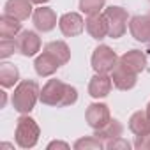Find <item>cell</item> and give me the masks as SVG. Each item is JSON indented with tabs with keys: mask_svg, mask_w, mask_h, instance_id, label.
<instances>
[{
	"mask_svg": "<svg viewBox=\"0 0 150 150\" xmlns=\"http://www.w3.org/2000/svg\"><path fill=\"white\" fill-rule=\"evenodd\" d=\"M53 148H64V150H69V143H64V141H51L48 145V150H53Z\"/></svg>",
	"mask_w": 150,
	"mask_h": 150,
	"instance_id": "obj_27",
	"label": "cell"
},
{
	"mask_svg": "<svg viewBox=\"0 0 150 150\" xmlns=\"http://www.w3.org/2000/svg\"><path fill=\"white\" fill-rule=\"evenodd\" d=\"M145 111H146V115H148V117H150V103H148V104H146V110H145Z\"/></svg>",
	"mask_w": 150,
	"mask_h": 150,
	"instance_id": "obj_30",
	"label": "cell"
},
{
	"mask_svg": "<svg viewBox=\"0 0 150 150\" xmlns=\"http://www.w3.org/2000/svg\"><path fill=\"white\" fill-rule=\"evenodd\" d=\"M146 53H150V41L146 42Z\"/></svg>",
	"mask_w": 150,
	"mask_h": 150,
	"instance_id": "obj_31",
	"label": "cell"
},
{
	"mask_svg": "<svg viewBox=\"0 0 150 150\" xmlns=\"http://www.w3.org/2000/svg\"><path fill=\"white\" fill-rule=\"evenodd\" d=\"M14 51H18L16 39H0V58H9Z\"/></svg>",
	"mask_w": 150,
	"mask_h": 150,
	"instance_id": "obj_24",
	"label": "cell"
},
{
	"mask_svg": "<svg viewBox=\"0 0 150 150\" xmlns=\"http://www.w3.org/2000/svg\"><path fill=\"white\" fill-rule=\"evenodd\" d=\"M58 28L65 37H76L85 28L83 16L80 13H65L58 20Z\"/></svg>",
	"mask_w": 150,
	"mask_h": 150,
	"instance_id": "obj_7",
	"label": "cell"
},
{
	"mask_svg": "<svg viewBox=\"0 0 150 150\" xmlns=\"http://www.w3.org/2000/svg\"><path fill=\"white\" fill-rule=\"evenodd\" d=\"M39 101L46 106H55V108L72 106L78 101V90L69 83H64L53 78V80H48L46 85L41 88Z\"/></svg>",
	"mask_w": 150,
	"mask_h": 150,
	"instance_id": "obj_1",
	"label": "cell"
},
{
	"mask_svg": "<svg viewBox=\"0 0 150 150\" xmlns=\"http://www.w3.org/2000/svg\"><path fill=\"white\" fill-rule=\"evenodd\" d=\"M129 32L139 42L150 41V13L143 16H132L129 20Z\"/></svg>",
	"mask_w": 150,
	"mask_h": 150,
	"instance_id": "obj_12",
	"label": "cell"
},
{
	"mask_svg": "<svg viewBox=\"0 0 150 150\" xmlns=\"http://www.w3.org/2000/svg\"><path fill=\"white\" fill-rule=\"evenodd\" d=\"M104 4H106V0H80V11L87 16L99 14Z\"/></svg>",
	"mask_w": 150,
	"mask_h": 150,
	"instance_id": "obj_23",
	"label": "cell"
},
{
	"mask_svg": "<svg viewBox=\"0 0 150 150\" xmlns=\"http://www.w3.org/2000/svg\"><path fill=\"white\" fill-rule=\"evenodd\" d=\"M4 14H9L20 21L28 20L34 14L32 0H7L4 6Z\"/></svg>",
	"mask_w": 150,
	"mask_h": 150,
	"instance_id": "obj_13",
	"label": "cell"
},
{
	"mask_svg": "<svg viewBox=\"0 0 150 150\" xmlns=\"http://www.w3.org/2000/svg\"><path fill=\"white\" fill-rule=\"evenodd\" d=\"M20 32H21L20 20L13 18L9 14H4L0 18V37L2 39H14V37H18Z\"/></svg>",
	"mask_w": 150,
	"mask_h": 150,
	"instance_id": "obj_19",
	"label": "cell"
},
{
	"mask_svg": "<svg viewBox=\"0 0 150 150\" xmlns=\"http://www.w3.org/2000/svg\"><path fill=\"white\" fill-rule=\"evenodd\" d=\"M131 146H132V145H131L127 139H124V138L120 136V138H117V139L108 141L104 148H108V150H129Z\"/></svg>",
	"mask_w": 150,
	"mask_h": 150,
	"instance_id": "obj_25",
	"label": "cell"
},
{
	"mask_svg": "<svg viewBox=\"0 0 150 150\" xmlns=\"http://www.w3.org/2000/svg\"><path fill=\"white\" fill-rule=\"evenodd\" d=\"M111 81H113V87L118 88V90H131V88L136 87L138 74L132 72V71H129L122 64H118L113 69V72H111Z\"/></svg>",
	"mask_w": 150,
	"mask_h": 150,
	"instance_id": "obj_10",
	"label": "cell"
},
{
	"mask_svg": "<svg viewBox=\"0 0 150 150\" xmlns=\"http://www.w3.org/2000/svg\"><path fill=\"white\" fill-rule=\"evenodd\" d=\"M85 120L94 131L103 129L104 125H108V122L111 120V113H110L108 104H104V103H92L87 108V111H85Z\"/></svg>",
	"mask_w": 150,
	"mask_h": 150,
	"instance_id": "obj_6",
	"label": "cell"
},
{
	"mask_svg": "<svg viewBox=\"0 0 150 150\" xmlns=\"http://www.w3.org/2000/svg\"><path fill=\"white\" fill-rule=\"evenodd\" d=\"M118 64H122V65L127 67L129 71L139 74V72H143L145 67H146V55H145L141 50H131V51H125V53L120 57Z\"/></svg>",
	"mask_w": 150,
	"mask_h": 150,
	"instance_id": "obj_15",
	"label": "cell"
},
{
	"mask_svg": "<svg viewBox=\"0 0 150 150\" xmlns=\"http://www.w3.org/2000/svg\"><path fill=\"white\" fill-rule=\"evenodd\" d=\"M134 148L136 150H150V132L143 134V136H136Z\"/></svg>",
	"mask_w": 150,
	"mask_h": 150,
	"instance_id": "obj_26",
	"label": "cell"
},
{
	"mask_svg": "<svg viewBox=\"0 0 150 150\" xmlns=\"http://www.w3.org/2000/svg\"><path fill=\"white\" fill-rule=\"evenodd\" d=\"M16 44L23 57H35L41 51V37L32 30H21L16 37Z\"/></svg>",
	"mask_w": 150,
	"mask_h": 150,
	"instance_id": "obj_8",
	"label": "cell"
},
{
	"mask_svg": "<svg viewBox=\"0 0 150 150\" xmlns=\"http://www.w3.org/2000/svg\"><path fill=\"white\" fill-rule=\"evenodd\" d=\"M120 57H117V53L106 46V44H99L94 53H92V69L96 72H103V74H110L113 72V69L118 65Z\"/></svg>",
	"mask_w": 150,
	"mask_h": 150,
	"instance_id": "obj_5",
	"label": "cell"
},
{
	"mask_svg": "<svg viewBox=\"0 0 150 150\" xmlns=\"http://www.w3.org/2000/svg\"><path fill=\"white\" fill-rule=\"evenodd\" d=\"M48 2H50V0H32V4H37V6H44Z\"/></svg>",
	"mask_w": 150,
	"mask_h": 150,
	"instance_id": "obj_28",
	"label": "cell"
},
{
	"mask_svg": "<svg viewBox=\"0 0 150 150\" xmlns=\"http://www.w3.org/2000/svg\"><path fill=\"white\" fill-rule=\"evenodd\" d=\"M58 67H60V62L53 55H50L48 51H44V50H42L41 55L35 57L34 69L37 72V76H41V78H48V76H51V74H55L58 71Z\"/></svg>",
	"mask_w": 150,
	"mask_h": 150,
	"instance_id": "obj_14",
	"label": "cell"
},
{
	"mask_svg": "<svg viewBox=\"0 0 150 150\" xmlns=\"http://www.w3.org/2000/svg\"><path fill=\"white\" fill-rule=\"evenodd\" d=\"M39 136H41V129L37 125V122L27 115H21L18 120H16V131H14V139H16V145L20 148H32L37 145L39 141Z\"/></svg>",
	"mask_w": 150,
	"mask_h": 150,
	"instance_id": "obj_3",
	"label": "cell"
},
{
	"mask_svg": "<svg viewBox=\"0 0 150 150\" xmlns=\"http://www.w3.org/2000/svg\"><path fill=\"white\" fill-rule=\"evenodd\" d=\"M103 14L108 21V37H111V39L122 37L127 30V21H129L127 11L124 7L111 6V7H106Z\"/></svg>",
	"mask_w": 150,
	"mask_h": 150,
	"instance_id": "obj_4",
	"label": "cell"
},
{
	"mask_svg": "<svg viewBox=\"0 0 150 150\" xmlns=\"http://www.w3.org/2000/svg\"><path fill=\"white\" fill-rule=\"evenodd\" d=\"M104 148V141H101L97 136H85L74 143V150H101Z\"/></svg>",
	"mask_w": 150,
	"mask_h": 150,
	"instance_id": "obj_22",
	"label": "cell"
},
{
	"mask_svg": "<svg viewBox=\"0 0 150 150\" xmlns=\"http://www.w3.org/2000/svg\"><path fill=\"white\" fill-rule=\"evenodd\" d=\"M20 81V71L13 64H2L0 65V85L4 88H13Z\"/></svg>",
	"mask_w": 150,
	"mask_h": 150,
	"instance_id": "obj_21",
	"label": "cell"
},
{
	"mask_svg": "<svg viewBox=\"0 0 150 150\" xmlns=\"http://www.w3.org/2000/svg\"><path fill=\"white\" fill-rule=\"evenodd\" d=\"M85 28L88 32V35L96 41H101L108 35V21L104 18V14H92L87 18L85 21Z\"/></svg>",
	"mask_w": 150,
	"mask_h": 150,
	"instance_id": "obj_16",
	"label": "cell"
},
{
	"mask_svg": "<svg viewBox=\"0 0 150 150\" xmlns=\"http://www.w3.org/2000/svg\"><path fill=\"white\" fill-rule=\"evenodd\" d=\"M129 129L136 136H143L150 132V117L146 111H134L129 118Z\"/></svg>",
	"mask_w": 150,
	"mask_h": 150,
	"instance_id": "obj_17",
	"label": "cell"
},
{
	"mask_svg": "<svg viewBox=\"0 0 150 150\" xmlns=\"http://www.w3.org/2000/svg\"><path fill=\"white\" fill-rule=\"evenodd\" d=\"M122 134H124V125H122L118 120H115V118H111V120L108 122V125H104L103 129H97V131L94 132V136H97L101 141H104V146H106L108 141L117 139V138H120Z\"/></svg>",
	"mask_w": 150,
	"mask_h": 150,
	"instance_id": "obj_18",
	"label": "cell"
},
{
	"mask_svg": "<svg viewBox=\"0 0 150 150\" xmlns=\"http://www.w3.org/2000/svg\"><path fill=\"white\" fill-rule=\"evenodd\" d=\"M32 21H34V27H35L39 32H42V34L51 32V30L57 27V13H55L51 7L39 6L37 9H34Z\"/></svg>",
	"mask_w": 150,
	"mask_h": 150,
	"instance_id": "obj_9",
	"label": "cell"
},
{
	"mask_svg": "<svg viewBox=\"0 0 150 150\" xmlns=\"http://www.w3.org/2000/svg\"><path fill=\"white\" fill-rule=\"evenodd\" d=\"M6 106V92H2V108Z\"/></svg>",
	"mask_w": 150,
	"mask_h": 150,
	"instance_id": "obj_29",
	"label": "cell"
},
{
	"mask_svg": "<svg viewBox=\"0 0 150 150\" xmlns=\"http://www.w3.org/2000/svg\"><path fill=\"white\" fill-rule=\"evenodd\" d=\"M39 97H41V88H39L37 81L23 80L16 85L14 94L11 97V103H13V108L18 113L27 115L35 108V103L39 101Z\"/></svg>",
	"mask_w": 150,
	"mask_h": 150,
	"instance_id": "obj_2",
	"label": "cell"
},
{
	"mask_svg": "<svg viewBox=\"0 0 150 150\" xmlns=\"http://www.w3.org/2000/svg\"><path fill=\"white\" fill-rule=\"evenodd\" d=\"M111 87H113L111 76L103 74V72H96L90 80V83H88V94L94 99H103V97L110 96Z\"/></svg>",
	"mask_w": 150,
	"mask_h": 150,
	"instance_id": "obj_11",
	"label": "cell"
},
{
	"mask_svg": "<svg viewBox=\"0 0 150 150\" xmlns=\"http://www.w3.org/2000/svg\"><path fill=\"white\" fill-rule=\"evenodd\" d=\"M44 51L53 55L60 62V65H65L71 60V50H69V46L64 41H51V42H48L44 46Z\"/></svg>",
	"mask_w": 150,
	"mask_h": 150,
	"instance_id": "obj_20",
	"label": "cell"
}]
</instances>
